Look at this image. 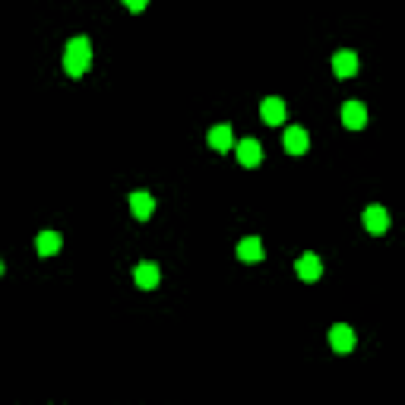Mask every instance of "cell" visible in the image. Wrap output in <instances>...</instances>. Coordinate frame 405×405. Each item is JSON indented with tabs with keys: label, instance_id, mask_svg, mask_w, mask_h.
<instances>
[{
	"label": "cell",
	"instance_id": "obj_7",
	"mask_svg": "<svg viewBox=\"0 0 405 405\" xmlns=\"http://www.w3.org/2000/svg\"><path fill=\"white\" fill-rule=\"evenodd\" d=\"M330 345L339 352V355H345V352H352L355 348V330L352 326H345V323H336L330 330Z\"/></svg>",
	"mask_w": 405,
	"mask_h": 405
},
{
	"label": "cell",
	"instance_id": "obj_6",
	"mask_svg": "<svg viewBox=\"0 0 405 405\" xmlns=\"http://www.w3.org/2000/svg\"><path fill=\"white\" fill-rule=\"evenodd\" d=\"M307 149H310V133H307L304 127H289V130H285V152L304 156Z\"/></svg>",
	"mask_w": 405,
	"mask_h": 405
},
{
	"label": "cell",
	"instance_id": "obj_13",
	"mask_svg": "<svg viewBox=\"0 0 405 405\" xmlns=\"http://www.w3.org/2000/svg\"><path fill=\"white\" fill-rule=\"evenodd\" d=\"M238 256L241 260H244V263H260V260H263V241L260 238H244L238 244Z\"/></svg>",
	"mask_w": 405,
	"mask_h": 405
},
{
	"label": "cell",
	"instance_id": "obj_4",
	"mask_svg": "<svg viewBox=\"0 0 405 405\" xmlns=\"http://www.w3.org/2000/svg\"><path fill=\"white\" fill-rule=\"evenodd\" d=\"M355 70H358V54H355V51L342 48V51H336V54H332V73L339 76V79L355 76Z\"/></svg>",
	"mask_w": 405,
	"mask_h": 405
},
{
	"label": "cell",
	"instance_id": "obj_16",
	"mask_svg": "<svg viewBox=\"0 0 405 405\" xmlns=\"http://www.w3.org/2000/svg\"><path fill=\"white\" fill-rule=\"evenodd\" d=\"M0 275H3V263H0Z\"/></svg>",
	"mask_w": 405,
	"mask_h": 405
},
{
	"label": "cell",
	"instance_id": "obj_9",
	"mask_svg": "<svg viewBox=\"0 0 405 405\" xmlns=\"http://www.w3.org/2000/svg\"><path fill=\"white\" fill-rule=\"evenodd\" d=\"M260 114H263L266 124L279 127L282 121H285V101H282L279 95H269V99H263V105H260Z\"/></svg>",
	"mask_w": 405,
	"mask_h": 405
},
{
	"label": "cell",
	"instance_id": "obj_14",
	"mask_svg": "<svg viewBox=\"0 0 405 405\" xmlns=\"http://www.w3.org/2000/svg\"><path fill=\"white\" fill-rule=\"evenodd\" d=\"M35 247H38V254L42 256H54L60 254V247H64V238H60V232H42L38 234V241H35Z\"/></svg>",
	"mask_w": 405,
	"mask_h": 405
},
{
	"label": "cell",
	"instance_id": "obj_1",
	"mask_svg": "<svg viewBox=\"0 0 405 405\" xmlns=\"http://www.w3.org/2000/svg\"><path fill=\"white\" fill-rule=\"evenodd\" d=\"M89 64H92V42L86 38V35H76V38H70V42H66V51H64L66 73L73 76V79H79V76L89 70Z\"/></svg>",
	"mask_w": 405,
	"mask_h": 405
},
{
	"label": "cell",
	"instance_id": "obj_3",
	"mask_svg": "<svg viewBox=\"0 0 405 405\" xmlns=\"http://www.w3.org/2000/svg\"><path fill=\"white\" fill-rule=\"evenodd\" d=\"M234 152H238V162L244 168H254L263 162V146L254 140V136H247V140H241L238 146H234Z\"/></svg>",
	"mask_w": 405,
	"mask_h": 405
},
{
	"label": "cell",
	"instance_id": "obj_15",
	"mask_svg": "<svg viewBox=\"0 0 405 405\" xmlns=\"http://www.w3.org/2000/svg\"><path fill=\"white\" fill-rule=\"evenodd\" d=\"M127 7H130V10H133V13H140V10H143V7H146V3H143V0H130V3H127Z\"/></svg>",
	"mask_w": 405,
	"mask_h": 405
},
{
	"label": "cell",
	"instance_id": "obj_5",
	"mask_svg": "<svg viewBox=\"0 0 405 405\" xmlns=\"http://www.w3.org/2000/svg\"><path fill=\"white\" fill-rule=\"evenodd\" d=\"M364 228L371 234H386L389 232V212L383 206H367L364 209Z\"/></svg>",
	"mask_w": 405,
	"mask_h": 405
},
{
	"label": "cell",
	"instance_id": "obj_12",
	"mask_svg": "<svg viewBox=\"0 0 405 405\" xmlns=\"http://www.w3.org/2000/svg\"><path fill=\"white\" fill-rule=\"evenodd\" d=\"M133 279H136L140 289H156L158 282H162V273H158L156 263H140L136 269H133Z\"/></svg>",
	"mask_w": 405,
	"mask_h": 405
},
{
	"label": "cell",
	"instance_id": "obj_8",
	"mask_svg": "<svg viewBox=\"0 0 405 405\" xmlns=\"http://www.w3.org/2000/svg\"><path fill=\"white\" fill-rule=\"evenodd\" d=\"M295 269H298V279H304V282H317L323 275V263L317 254H304L298 263H295Z\"/></svg>",
	"mask_w": 405,
	"mask_h": 405
},
{
	"label": "cell",
	"instance_id": "obj_10",
	"mask_svg": "<svg viewBox=\"0 0 405 405\" xmlns=\"http://www.w3.org/2000/svg\"><path fill=\"white\" fill-rule=\"evenodd\" d=\"M209 146L219 152H228L234 146V133H232V124H215L212 130H209Z\"/></svg>",
	"mask_w": 405,
	"mask_h": 405
},
{
	"label": "cell",
	"instance_id": "obj_2",
	"mask_svg": "<svg viewBox=\"0 0 405 405\" xmlns=\"http://www.w3.org/2000/svg\"><path fill=\"white\" fill-rule=\"evenodd\" d=\"M342 124H345L348 130H361V127L367 124V108H364V101L348 99L345 105H342Z\"/></svg>",
	"mask_w": 405,
	"mask_h": 405
},
{
	"label": "cell",
	"instance_id": "obj_11",
	"mask_svg": "<svg viewBox=\"0 0 405 405\" xmlns=\"http://www.w3.org/2000/svg\"><path fill=\"white\" fill-rule=\"evenodd\" d=\"M152 209H156V199H152V193H146V191L130 193V212L136 215L140 222H143V219H149Z\"/></svg>",
	"mask_w": 405,
	"mask_h": 405
}]
</instances>
